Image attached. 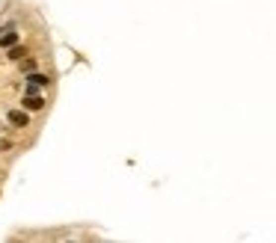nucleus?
Wrapping results in <instances>:
<instances>
[{
    "label": "nucleus",
    "instance_id": "1",
    "mask_svg": "<svg viewBox=\"0 0 276 243\" xmlns=\"http://www.w3.org/2000/svg\"><path fill=\"white\" fill-rule=\"evenodd\" d=\"M9 122H12V125H18V128H27V113L12 110V113H9Z\"/></svg>",
    "mask_w": 276,
    "mask_h": 243
},
{
    "label": "nucleus",
    "instance_id": "2",
    "mask_svg": "<svg viewBox=\"0 0 276 243\" xmlns=\"http://www.w3.org/2000/svg\"><path fill=\"white\" fill-rule=\"evenodd\" d=\"M24 107H27V110H42V107H45V101H42V98H36V95H27V98H24Z\"/></svg>",
    "mask_w": 276,
    "mask_h": 243
},
{
    "label": "nucleus",
    "instance_id": "3",
    "mask_svg": "<svg viewBox=\"0 0 276 243\" xmlns=\"http://www.w3.org/2000/svg\"><path fill=\"white\" fill-rule=\"evenodd\" d=\"M15 42H18V33H12V30H9V33H3V36H0V45H3V48H12V45H15Z\"/></svg>",
    "mask_w": 276,
    "mask_h": 243
},
{
    "label": "nucleus",
    "instance_id": "4",
    "mask_svg": "<svg viewBox=\"0 0 276 243\" xmlns=\"http://www.w3.org/2000/svg\"><path fill=\"white\" fill-rule=\"evenodd\" d=\"M27 80H30V86H48V83H51V80H48L45 74H30Z\"/></svg>",
    "mask_w": 276,
    "mask_h": 243
},
{
    "label": "nucleus",
    "instance_id": "5",
    "mask_svg": "<svg viewBox=\"0 0 276 243\" xmlns=\"http://www.w3.org/2000/svg\"><path fill=\"white\" fill-rule=\"evenodd\" d=\"M9 56H12V59H21V56H24V50H21V48H15V45H12V48H9Z\"/></svg>",
    "mask_w": 276,
    "mask_h": 243
}]
</instances>
